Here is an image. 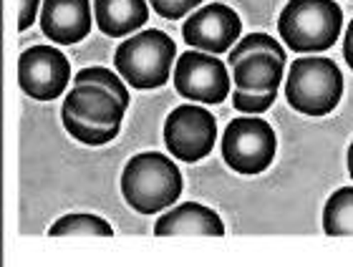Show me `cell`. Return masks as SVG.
Wrapping results in <instances>:
<instances>
[{
    "instance_id": "obj_1",
    "label": "cell",
    "mask_w": 353,
    "mask_h": 267,
    "mask_svg": "<svg viewBox=\"0 0 353 267\" xmlns=\"http://www.w3.org/2000/svg\"><path fill=\"white\" fill-rule=\"evenodd\" d=\"M121 194L126 204L141 215L170 209L182 194V171L170 156L144 151L126 162L121 171Z\"/></svg>"
},
{
    "instance_id": "obj_2",
    "label": "cell",
    "mask_w": 353,
    "mask_h": 267,
    "mask_svg": "<svg viewBox=\"0 0 353 267\" xmlns=\"http://www.w3.org/2000/svg\"><path fill=\"white\" fill-rule=\"evenodd\" d=\"M343 10L333 0H290L278 18L283 43L295 53H318L336 45Z\"/></svg>"
},
{
    "instance_id": "obj_3",
    "label": "cell",
    "mask_w": 353,
    "mask_h": 267,
    "mask_svg": "<svg viewBox=\"0 0 353 267\" xmlns=\"http://www.w3.org/2000/svg\"><path fill=\"white\" fill-rule=\"evenodd\" d=\"M176 45L164 30L149 28L126 38L114 53V66L132 89L152 91L170 81Z\"/></svg>"
},
{
    "instance_id": "obj_4",
    "label": "cell",
    "mask_w": 353,
    "mask_h": 267,
    "mask_svg": "<svg viewBox=\"0 0 353 267\" xmlns=\"http://www.w3.org/2000/svg\"><path fill=\"white\" fill-rule=\"evenodd\" d=\"M343 74L331 58H298L288 71L285 98L290 109L305 116H325L341 104Z\"/></svg>"
},
{
    "instance_id": "obj_5",
    "label": "cell",
    "mask_w": 353,
    "mask_h": 267,
    "mask_svg": "<svg viewBox=\"0 0 353 267\" xmlns=\"http://www.w3.org/2000/svg\"><path fill=\"white\" fill-rule=\"evenodd\" d=\"M275 129L258 116L235 119L222 134V159L237 174H260L275 159Z\"/></svg>"
},
{
    "instance_id": "obj_6",
    "label": "cell",
    "mask_w": 353,
    "mask_h": 267,
    "mask_svg": "<svg viewBox=\"0 0 353 267\" xmlns=\"http://www.w3.org/2000/svg\"><path fill=\"white\" fill-rule=\"evenodd\" d=\"M217 121L207 109L194 104L176 106L164 121V144L179 162H199L214 149Z\"/></svg>"
},
{
    "instance_id": "obj_7",
    "label": "cell",
    "mask_w": 353,
    "mask_h": 267,
    "mask_svg": "<svg viewBox=\"0 0 353 267\" xmlns=\"http://www.w3.org/2000/svg\"><path fill=\"white\" fill-rule=\"evenodd\" d=\"M174 89L197 104H222L230 96V74L214 53L187 51L176 58Z\"/></svg>"
},
{
    "instance_id": "obj_8",
    "label": "cell",
    "mask_w": 353,
    "mask_h": 267,
    "mask_svg": "<svg viewBox=\"0 0 353 267\" xmlns=\"http://www.w3.org/2000/svg\"><path fill=\"white\" fill-rule=\"evenodd\" d=\"M71 63L59 48L33 45L26 48L18 58V83L23 94L36 101H53L68 89Z\"/></svg>"
},
{
    "instance_id": "obj_9",
    "label": "cell",
    "mask_w": 353,
    "mask_h": 267,
    "mask_svg": "<svg viewBox=\"0 0 353 267\" xmlns=\"http://www.w3.org/2000/svg\"><path fill=\"white\" fill-rule=\"evenodd\" d=\"M240 30H243L240 15L222 3H212V6L197 8L187 18V23L182 25V38L192 48L217 56V53L232 51L235 41L240 38Z\"/></svg>"
},
{
    "instance_id": "obj_10",
    "label": "cell",
    "mask_w": 353,
    "mask_h": 267,
    "mask_svg": "<svg viewBox=\"0 0 353 267\" xmlns=\"http://www.w3.org/2000/svg\"><path fill=\"white\" fill-rule=\"evenodd\" d=\"M41 28L53 43H79L91 30V3L88 0H43Z\"/></svg>"
},
{
    "instance_id": "obj_11",
    "label": "cell",
    "mask_w": 353,
    "mask_h": 267,
    "mask_svg": "<svg viewBox=\"0 0 353 267\" xmlns=\"http://www.w3.org/2000/svg\"><path fill=\"white\" fill-rule=\"evenodd\" d=\"M63 109L74 116L101 127H121L126 106L119 101L111 91L96 86V83H76V89L66 94Z\"/></svg>"
},
{
    "instance_id": "obj_12",
    "label": "cell",
    "mask_w": 353,
    "mask_h": 267,
    "mask_svg": "<svg viewBox=\"0 0 353 267\" xmlns=\"http://www.w3.org/2000/svg\"><path fill=\"white\" fill-rule=\"evenodd\" d=\"M154 235L172 237V235H205V237H222L225 224L214 209L197 204V202H184L179 207L170 209L154 224Z\"/></svg>"
},
{
    "instance_id": "obj_13",
    "label": "cell",
    "mask_w": 353,
    "mask_h": 267,
    "mask_svg": "<svg viewBox=\"0 0 353 267\" xmlns=\"http://www.w3.org/2000/svg\"><path fill=\"white\" fill-rule=\"evenodd\" d=\"M283 68H285V58L268 51H255L232 66V81H235V89L248 94H268L280 89Z\"/></svg>"
},
{
    "instance_id": "obj_14",
    "label": "cell",
    "mask_w": 353,
    "mask_h": 267,
    "mask_svg": "<svg viewBox=\"0 0 353 267\" xmlns=\"http://www.w3.org/2000/svg\"><path fill=\"white\" fill-rule=\"evenodd\" d=\"M96 25L111 38H124L149 21L147 0H96Z\"/></svg>"
},
{
    "instance_id": "obj_15",
    "label": "cell",
    "mask_w": 353,
    "mask_h": 267,
    "mask_svg": "<svg viewBox=\"0 0 353 267\" xmlns=\"http://www.w3.org/2000/svg\"><path fill=\"white\" fill-rule=\"evenodd\" d=\"M323 232L331 237H353V186H341L323 207Z\"/></svg>"
},
{
    "instance_id": "obj_16",
    "label": "cell",
    "mask_w": 353,
    "mask_h": 267,
    "mask_svg": "<svg viewBox=\"0 0 353 267\" xmlns=\"http://www.w3.org/2000/svg\"><path fill=\"white\" fill-rule=\"evenodd\" d=\"M51 237H111L114 230L106 220L96 215H66L48 230Z\"/></svg>"
},
{
    "instance_id": "obj_17",
    "label": "cell",
    "mask_w": 353,
    "mask_h": 267,
    "mask_svg": "<svg viewBox=\"0 0 353 267\" xmlns=\"http://www.w3.org/2000/svg\"><path fill=\"white\" fill-rule=\"evenodd\" d=\"M61 121L66 131L74 136L76 141H81L86 147H103L109 144L111 139H117L119 127H101V124H91V121H83L79 116H74L71 111L61 109Z\"/></svg>"
},
{
    "instance_id": "obj_18",
    "label": "cell",
    "mask_w": 353,
    "mask_h": 267,
    "mask_svg": "<svg viewBox=\"0 0 353 267\" xmlns=\"http://www.w3.org/2000/svg\"><path fill=\"white\" fill-rule=\"evenodd\" d=\"M74 83H96V86L111 91V94H114V96H117L124 106H129V89H126L124 81H121L114 71H109V68H103V66L81 68V71L76 74Z\"/></svg>"
},
{
    "instance_id": "obj_19",
    "label": "cell",
    "mask_w": 353,
    "mask_h": 267,
    "mask_svg": "<svg viewBox=\"0 0 353 267\" xmlns=\"http://www.w3.org/2000/svg\"><path fill=\"white\" fill-rule=\"evenodd\" d=\"M255 51H268V53L280 56V58H285V48H283L275 38L268 36V33H252V36L243 38V41L230 51V66H235L237 61L245 58L248 53H255Z\"/></svg>"
},
{
    "instance_id": "obj_20",
    "label": "cell",
    "mask_w": 353,
    "mask_h": 267,
    "mask_svg": "<svg viewBox=\"0 0 353 267\" xmlns=\"http://www.w3.org/2000/svg\"><path fill=\"white\" fill-rule=\"evenodd\" d=\"M275 96H278V91H268V94H248V91L237 89L235 96H232V104H235L237 111H243V114H263L275 104Z\"/></svg>"
},
{
    "instance_id": "obj_21",
    "label": "cell",
    "mask_w": 353,
    "mask_h": 267,
    "mask_svg": "<svg viewBox=\"0 0 353 267\" xmlns=\"http://www.w3.org/2000/svg\"><path fill=\"white\" fill-rule=\"evenodd\" d=\"M149 3H152L157 15H162L167 21H176V18L187 15L190 10H194L202 0H149Z\"/></svg>"
},
{
    "instance_id": "obj_22",
    "label": "cell",
    "mask_w": 353,
    "mask_h": 267,
    "mask_svg": "<svg viewBox=\"0 0 353 267\" xmlns=\"http://www.w3.org/2000/svg\"><path fill=\"white\" fill-rule=\"evenodd\" d=\"M41 6V0H18V30H28L36 21V13Z\"/></svg>"
},
{
    "instance_id": "obj_23",
    "label": "cell",
    "mask_w": 353,
    "mask_h": 267,
    "mask_svg": "<svg viewBox=\"0 0 353 267\" xmlns=\"http://www.w3.org/2000/svg\"><path fill=\"white\" fill-rule=\"evenodd\" d=\"M343 58H346V63L353 68V21L346 30V38H343Z\"/></svg>"
},
{
    "instance_id": "obj_24",
    "label": "cell",
    "mask_w": 353,
    "mask_h": 267,
    "mask_svg": "<svg viewBox=\"0 0 353 267\" xmlns=\"http://www.w3.org/2000/svg\"><path fill=\"white\" fill-rule=\"evenodd\" d=\"M348 174L353 177V141H351V147H348Z\"/></svg>"
}]
</instances>
